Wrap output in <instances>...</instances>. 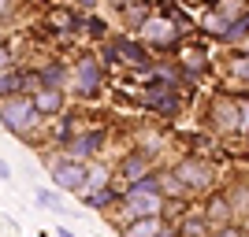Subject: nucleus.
I'll return each instance as SVG.
<instances>
[{"mask_svg": "<svg viewBox=\"0 0 249 237\" xmlns=\"http://www.w3.org/2000/svg\"><path fill=\"white\" fill-rule=\"evenodd\" d=\"M145 171H149V159L145 156H130L123 163V174L130 178V182H138V178H145Z\"/></svg>", "mask_w": 249, "mask_h": 237, "instance_id": "obj_13", "label": "nucleus"}, {"mask_svg": "<svg viewBox=\"0 0 249 237\" xmlns=\"http://www.w3.org/2000/svg\"><path fill=\"white\" fill-rule=\"evenodd\" d=\"M212 237H242V230H234V226H223V230H216Z\"/></svg>", "mask_w": 249, "mask_h": 237, "instance_id": "obj_26", "label": "nucleus"}, {"mask_svg": "<svg viewBox=\"0 0 249 237\" xmlns=\"http://www.w3.org/2000/svg\"><path fill=\"white\" fill-rule=\"evenodd\" d=\"M156 237H178L175 226H164V230H156Z\"/></svg>", "mask_w": 249, "mask_h": 237, "instance_id": "obj_28", "label": "nucleus"}, {"mask_svg": "<svg viewBox=\"0 0 249 237\" xmlns=\"http://www.w3.org/2000/svg\"><path fill=\"white\" fill-rule=\"evenodd\" d=\"M126 211L134 219H149V215H156L160 211V196L156 193H138V189H130L126 193Z\"/></svg>", "mask_w": 249, "mask_h": 237, "instance_id": "obj_5", "label": "nucleus"}, {"mask_svg": "<svg viewBox=\"0 0 249 237\" xmlns=\"http://www.w3.org/2000/svg\"><path fill=\"white\" fill-rule=\"evenodd\" d=\"M115 4H126V0H115Z\"/></svg>", "mask_w": 249, "mask_h": 237, "instance_id": "obj_34", "label": "nucleus"}, {"mask_svg": "<svg viewBox=\"0 0 249 237\" xmlns=\"http://www.w3.org/2000/svg\"><path fill=\"white\" fill-rule=\"evenodd\" d=\"M49 22H52V26H60V30H67V26H74V19H71V15H67V11H52V15H49Z\"/></svg>", "mask_w": 249, "mask_h": 237, "instance_id": "obj_23", "label": "nucleus"}, {"mask_svg": "<svg viewBox=\"0 0 249 237\" xmlns=\"http://www.w3.org/2000/svg\"><path fill=\"white\" fill-rule=\"evenodd\" d=\"M246 33H249V15H242L238 22H231L227 30H223V41H242Z\"/></svg>", "mask_w": 249, "mask_h": 237, "instance_id": "obj_17", "label": "nucleus"}, {"mask_svg": "<svg viewBox=\"0 0 249 237\" xmlns=\"http://www.w3.org/2000/svg\"><path fill=\"white\" fill-rule=\"evenodd\" d=\"M8 11H11V0H0V19H4Z\"/></svg>", "mask_w": 249, "mask_h": 237, "instance_id": "obj_29", "label": "nucleus"}, {"mask_svg": "<svg viewBox=\"0 0 249 237\" xmlns=\"http://www.w3.org/2000/svg\"><path fill=\"white\" fill-rule=\"evenodd\" d=\"M145 100H149V108H156V111H164V115L178 111V100H175V93H171V85H149Z\"/></svg>", "mask_w": 249, "mask_h": 237, "instance_id": "obj_9", "label": "nucleus"}, {"mask_svg": "<svg viewBox=\"0 0 249 237\" xmlns=\"http://www.w3.org/2000/svg\"><path fill=\"white\" fill-rule=\"evenodd\" d=\"M74 82H78V89L82 93H97L101 89V82H104V71H101V63L97 60H78V67H74Z\"/></svg>", "mask_w": 249, "mask_h": 237, "instance_id": "obj_4", "label": "nucleus"}, {"mask_svg": "<svg viewBox=\"0 0 249 237\" xmlns=\"http://www.w3.org/2000/svg\"><path fill=\"white\" fill-rule=\"evenodd\" d=\"M108 52H112V56H126V63H134V67H145V63H149L145 48H138L134 41H115Z\"/></svg>", "mask_w": 249, "mask_h": 237, "instance_id": "obj_10", "label": "nucleus"}, {"mask_svg": "<svg viewBox=\"0 0 249 237\" xmlns=\"http://www.w3.org/2000/svg\"><path fill=\"white\" fill-rule=\"evenodd\" d=\"M60 82H63V63H49L41 71V85H52V89H60Z\"/></svg>", "mask_w": 249, "mask_h": 237, "instance_id": "obj_18", "label": "nucleus"}, {"mask_svg": "<svg viewBox=\"0 0 249 237\" xmlns=\"http://www.w3.org/2000/svg\"><path fill=\"white\" fill-rule=\"evenodd\" d=\"M101 144H104V130H86V134H74V137H67V159L82 163L86 156H93Z\"/></svg>", "mask_w": 249, "mask_h": 237, "instance_id": "obj_3", "label": "nucleus"}, {"mask_svg": "<svg viewBox=\"0 0 249 237\" xmlns=\"http://www.w3.org/2000/svg\"><path fill=\"white\" fill-rule=\"evenodd\" d=\"M0 123L8 134H26L34 123H37V111H34V100L26 93H15V96H4L0 100Z\"/></svg>", "mask_w": 249, "mask_h": 237, "instance_id": "obj_1", "label": "nucleus"}, {"mask_svg": "<svg viewBox=\"0 0 249 237\" xmlns=\"http://www.w3.org/2000/svg\"><path fill=\"white\" fill-rule=\"evenodd\" d=\"M142 37H145V41H153V45H175V26H171V22H164V19H145L142 22Z\"/></svg>", "mask_w": 249, "mask_h": 237, "instance_id": "obj_6", "label": "nucleus"}, {"mask_svg": "<svg viewBox=\"0 0 249 237\" xmlns=\"http://www.w3.org/2000/svg\"><path fill=\"white\" fill-rule=\"evenodd\" d=\"M11 60H15V52H11V48H8V41H4V45H0V71H4V67H15Z\"/></svg>", "mask_w": 249, "mask_h": 237, "instance_id": "obj_24", "label": "nucleus"}, {"mask_svg": "<svg viewBox=\"0 0 249 237\" xmlns=\"http://www.w3.org/2000/svg\"><path fill=\"white\" fill-rule=\"evenodd\" d=\"M56 237H74V230H67V226H60V230H56Z\"/></svg>", "mask_w": 249, "mask_h": 237, "instance_id": "obj_31", "label": "nucleus"}, {"mask_svg": "<svg viewBox=\"0 0 249 237\" xmlns=\"http://www.w3.org/2000/svg\"><path fill=\"white\" fill-rule=\"evenodd\" d=\"M231 215V204L227 196H212V204H208V222H219V219Z\"/></svg>", "mask_w": 249, "mask_h": 237, "instance_id": "obj_15", "label": "nucleus"}, {"mask_svg": "<svg viewBox=\"0 0 249 237\" xmlns=\"http://www.w3.org/2000/svg\"><path fill=\"white\" fill-rule=\"evenodd\" d=\"M30 100H34V111L37 115H56L63 108V93L52 89V85H41L37 93H30Z\"/></svg>", "mask_w": 249, "mask_h": 237, "instance_id": "obj_8", "label": "nucleus"}, {"mask_svg": "<svg viewBox=\"0 0 249 237\" xmlns=\"http://www.w3.org/2000/svg\"><path fill=\"white\" fill-rule=\"evenodd\" d=\"M86 204H89V207H101V211H104V207L112 204V193H108V189H86Z\"/></svg>", "mask_w": 249, "mask_h": 237, "instance_id": "obj_19", "label": "nucleus"}, {"mask_svg": "<svg viewBox=\"0 0 249 237\" xmlns=\"http://www.w3.org/2000/svg\"><path fill=\"white\" fill-rule=\"evenodd\" d=\"M234 119H238V111H234V104H216V123L219 126H227V130H234Z\"/></svg>", "mask_w": 249, "mask_h": 237, "instance_id": "obj_16", "label": "nucleus"}, {"mask_svg": "<svg viewBox=\"0 0 249 237\" xmlns=\"http://www.w3.org/2000/svg\"><path fill=\"white\" fill-rule=\"evenodd\" d=\"M89 33H97V37H101V33H104V22H101V19H89Z\"/></svg>", "mask_w": 249, "mask_h": 237, "instance_id": "obj_27", "label": "nucleus"}, {"mask_svg": "<svg viewBox=\"0 0 249 237\" xmlns=\"http://www.w3.org/2000/svg\"><path fill=\"white\" fill-rule=\"evenodd\" d=\"M86 178H89L86 163H74V159H63V163L52 167V182L63 193H86Z\"/></svg>", "mask_w": 249, "mask_h": 237, "instance_id": "obj_2", "label": "nucleus"}, {"mask_svg": "<svg viewBox=\"0 0 249 237\" xmlns=\"http://www.w3.org/2000/svg\"><path fill=\"white\" fill-rule=\"evenodd\" d=\"M182 63H186L190 71H201V67H205V56H201L197 48H190V52H182Z\"/></svg>", "mask_w": 249, "mask_h": 237, "instance_id": "obj_22", "label": "nucleus"}, {"mask_svg": "<svg viewBox=\"0 0 249 237\" xmlns=\"http://www.w3.org/2000/svg\"><path fill=\"white\" fill-rule=\"evenodd\" d=\"M15 93H22L19 67H4V71H0V100H4V96H15Z\"/></svg>", "mask_w": 249, "mask_h": 237, "instance_id": "obj_11", "label": "nucleus"}, {"mask_svg": "<svg viewBox=\"0 0 249 237\" xmlns=\"http://www.w3.org/2000/svg\"><path fill=\"white\" fill-rule=\"evenodd\" d=\"M78 4H86V8H93V4H97V0H78Z\"/></svg>", "mask_w": 249, "mask_h": 237, "instance_id": "obj_32", "label": "nucleus"}, {"mask_svg": "<svg viewBox=\"0 0 249 237\" xmlns=\"http://www.w3.org/2000/svg\"><path fill=\"white\" fill-rule=\"evenodd\" d=\"M175 178H178L186 189H201V186H208V167H205V163H194V159H186V163H178V167H175Z\"/></svg>", "mask_w": 249, "mask_h": 237, "instance_id": "obj_7", "label": "nucleus"}, {"mask_svg": "<svg viewBox=\"0 0 249 237\" xmlns=\"http://www.w3.org/2000/svg\"><path fill=\"white\" fill-rule=\"evenodd\" d=\"M0 178H11V167L4 163V159H0Z\"/></svg>", "mask_w": 249, "mask_h": 237, "instance_id": "obj_30", "label": "nucleus"}, {"mask_svg": "<svg viewBox=\"0 0 249 237\" xmlns=\"http://www.w3.org/2000/svg\"><path fill=\"white\" fill-rule=\"evenodd\" d=\"M130 189H138V193H156V196H160V178H156V174H145V178H138V182H130Z\"/></svg>", "mask_w": 249, "mask_h": 237, "instance_id": "obj_20", "label": "nucleus"}, {"mask_svg": "<svg viewBox=\"0 0 249 237\" xmlns=\"http://www.w3.org/2000/svg\"><path fill=\"white\" fill-rule=\"evenodd\" d=\"M156 230H160V219L149 215V219H134V222L123 230V237H156Z\"/></svg>", "mask_w": 249, "mask_h": 237, "instance_id": "obj_12", "label": "nucleus"}, {"mask_svg": "<svg viewBox=\"0 0 249 237\" xmlns=\"http://www.w3.org/2000/svg\"><path fill=\"white\" fill-rule=\"evenodd\" d=\"M0 45H4V30H0Z\"/></svg>", "mask_w": 249, "mask_h": 237, "instance_id": "obj_33", "label": "nucleus"}, {"mask_svg": "<svg viewBox=\"0 0 249 237\" xmlns=\"http://www.w3.org/2000/svg\"><path fill=\"white\" fill-rule=\"evenodd\" d=\"M178 237H208V222H201V219L194 222V219H190L186 226L178 230Z\"/></svg>", "mask_w": 249, "mask_h": 237, "instance_id": "obj_21", "label": "nucleus"}, {"mask_svg": "<svg viewBox=\"0 0 249 237\" xmlns=\"http://www.w3.org/2000/svg\"><path fill=\"white\" fill-rule=\"evenodd\" d=\"M238 119H242V126L249 130V100H238Z\"/></svg>", "mask_w": 249, "mask_h": 237, "instance_id": "obj_25", "label": "nucleus"}, {"mask_svg": "<svg viewBox=\"0 0 249 237\" xmlns=\"http://www.w3.org/2000/svg\"><path fill=\"white\" fill-rule=\"evenodd\" d=\"M34 196H37V204H41L45 211H63V204H60V193H52V189H45V186H41Z\"/></svg>", "mask_w": 249, "mask_h": 237, "instance_id": "obj_14", "label": "nucleus"}]
</instances>
